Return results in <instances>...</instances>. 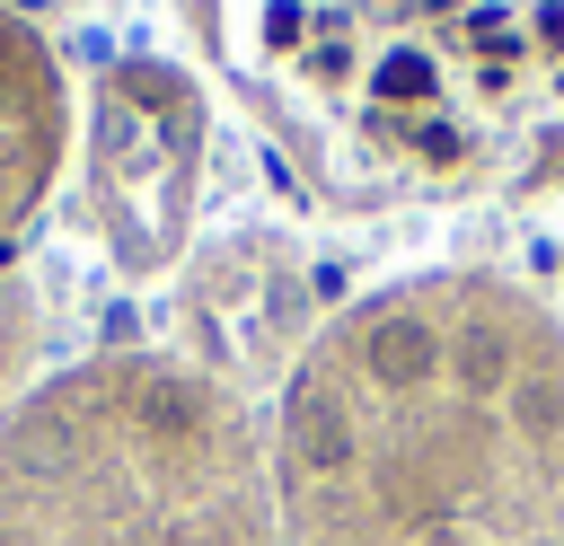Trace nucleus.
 <instances>
[{
  "label": "nucleus",
  "instance_id": "2",
  "mask_svg": "<svg viewBox=\"0 0 564 546\" xmlns=\"http://www.w3.org/2000/svg\"><path fill=\"white\" fill-rule=\"evenodd\" d=\"M229 70L344 203L564 176V0H212Z\"/></svg>",
  "mask_w": 564,
  "mask_h": 546
},
{
  "label": "nucleus",
  "instance_id": "1",
  "mask_svg": "<svg viewBox=\"0 0 564 546\" xmlns=\"http://www.w3.org/2000/svg\"><path fill=\"white\" fill-rule=\"evenodd\" d=\"M291 546H564V317L502 273L335 308L273 414Z\"/></svg>",
  "mask_w": 564,
  "mask_h": 546
},
{
  "label": "nucleus",
  "instance_id": "4",
  "mask_svg": "<svg viewBox=\"0 0 564 546\" xmlns=\"http://www.w3.org/2000/svg\"><path fill=\"white\" fill-rule=\"evenodd\" d=\"M62 150H70V79H62V53H53V35L18 0H0V255L53 203Z\"/></svg>",
  "mask_w": 564,
  "mask_h": 546
},
{
  "label": "nucleus",
  "instance_id": "3",
  "mask_svg": "<svg viewBox=\"0 0 564 546\" xmlns=\"http://www.w3.org/2000/svg\"><path fill=\"white\" fill-rule=\"evenodd\" d=\"M0 546H291L264 414L167 352H88L0 414Z\"/></svg>",
  "mask_w": 564,
  "mask_h": 546
}]
</instances>
